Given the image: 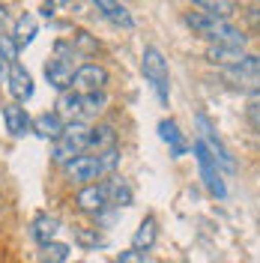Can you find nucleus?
<instances>
[{"label":"nucleus","mask_w":260,"mask_h":263,"mask_svg":"<svg viewBox=\"0 0 260 263\" xmlns=\"http://www.w3.org/2000/svg\"><path fill=\"white\" fill-rule=\"evenodd\" d=\"M102 185V192H105V200L111 203V206H129L135 192H132L129 180H123V177H111V180L99 182Z\"/></svg>","instance_id":"12"},{"label":"nucleus","mask_w":260,"mask_h":263,"mask_svg":"<svg viewBox=\"0 0 260 263\" xmlns=\"http://www.w3.org/2000/svg\"><path fill=\"white\" fill-rule=\"evenodd\" d=\"M245 117H248V126L260 135V102H251L248 111H245Z\"/></svg>","instance_id":"27"},{"label":"nucleus","mask_w":260,"mask_h":263,"mask_svg":"<svg viewBox=\"0 0 260 263\" xmlns=\"http://www.w3.org/2000/svg\"><path fill=\"white\" fill-rule=\"evenodd\" d=\"M6 69H9V63H6V57L0 54V81H6Z\"/></svg>","instance_id":"29"},{"label":"nucleus","mask_w":260,"mask_h":263,"mask_svg":"<svg viewBox=\"0 0 260 263\" xmlns=\"http://www.w3.org/2000/svg\"><path fill=\"white\" fill-rule=\"evenodd\" d=\"M197 129H200V141L207 144V149L212 153V159H215V164L221 167V171H228V174H233L236 171V162H233V156H230V149L225 147V141L218 138V132H215V126H212L210 120H207V114H197Z\"/></svg>","instance_id":"5"},{"label":"nucleus","mask_w":260,"mask_h":263,"mask_svg":"<svg viewBox=\"0 0 260 263\" xmlns=\"http://www.w3.org/2000/svg\"><path fill=\"white\" fill-rule=\"evenodd\" d=\"M63 117L57 114V111H45V114H39L36 120H33V132L42 138V141H57L60 138V132H63Z\"/></svg>","instance_id":"14"},{"label":"nucleus","mask_w":260,"mask_h":263,"mask_svg":"<svg viewBox=\"0 0 260 263\" xmlns=\"http://www.w3.org/2000/svg\"><path fill=\"white\" fill-rule=\"evenodd\" d=\"M245 21H248V27L260 36V6H248V9H245Z\"/></svg>","instance_id":"28"},{"label":"nucleus","mask_w":260,"mask_h":263,"mask_svg":"<svg viewBox=\"0 0 260 263\" xmlns=\"http://www.w3.org/2000/svg\"><path fill=\"white\" fill-rule=\"evenodd\" d=\"M117 263H146V254L138 248H126V251H120Z\"/></svg>","instance_id":"26"},{"label":"nucleus","mask_w":260,"mask_h":263,"mask_svg":"<svg viewBox=\"0 0 260 263\" xmlns=\"http://www.w3.org/2000/svg\"><path fill=\"white\" fill-rule=\"evenodd\" d=\"M75 93H78V90H75ZM78 96H81V120L99 117L108 108V93H78Z\"/></svg>","instance_id":"20"},{"label":"nucleus","mask_w":260,"mask_h":263,"mask_svg":"<svg viewBox=\"0 0 260 263\" xmlns=\"http://www.w3.org/2000/svg\"><path fill=\"white\" fill-rule=\"evenodd\" d=\"M75 203H78V210L87 215H99L105 206H108V200H105V192H102V185L93 182V185H81V192L75 197Z\"/></svg>","instance_id":"11"},{"label":"nucleus","mask_w":260,"mask_h":263,"mask_svg":"<svg viewBox=\"0 0 260 263\" xmlns=\"http://www.w3.org/2000/svg\"><path fill=\"white\" fill-rule=\"evenodd\" d=\"M159 135H162V141L171 147V156L174 159H179L182 153H185V138H182V132H179V126H177V120H162L159 123Z\"/></svg>","instance_id":"17"},{"label":"nucleus","mask_w":260,"mask_h":263,"mask_svg":"<svg viewBox=\"0 0 260 263\" xmlns=\"http://www.w3.org/2000/svg\"><path fill=\"white\" fill-rule=\"evenodd\" d=\"M6 84H9V93H12V99H15L18 105L33 96V78L21 63H9V69H6Z\"/></svg>","instance_id":"8"},{"label":"nucleus","mask_w":260,"mask_h":263,"mask_svg":"<svg viewBox=\"0 0 260 263\" xmlns=\"http://www.w3.org/2000/svg\"><path fill=\"white\" fill-rule=\"evenodd\" d=\"M57 230H60V218L57 215H36L33 218V239L39 242V246H48V242H54V236H57Z\"/></svg>","instance_id":"16"},{"label":"nucleus","mask_w":260,"mask_h":263,"mask_svg":"<svg viewBox=\"0 0 260 263\" xmlns=\"http://www.w3.org/2000/svg\"><path fill=\"white\" fill-rule=\"evenodd\" d=\"M221 81L233 87V90H243V93H260V75L257 72H248V69H221Z\"/></svg>","instance_id":"9"},{"label":"nucleus","mask_w":260,"mask_h":263,"mask_svg":"<svg viewBox=\"0 0 260 263\" xmlns=\"http://www.w3.org/2000/svg\"><path fill=\"white\" fill-rule=\"evenodd\" d=\"M3 123H6V132H9L12 138L27 135V132H30V126H33L27 108H21L18 102H12V105H6V108H3Z\"/></svg>","instance_id":"10"},{"label":"nucleus","mask_w":260,"mask_h":263,"mask_svg":"<svg viewBox=\"0 0 260 263\" xmlns=\"http://www.w3.org/2000/svg\"><path fill=\"white\" fill-rule=\"evenodd\" d=\"M66 177L69 182H75V185H93L96 180L105 177V167H102V159H99V153H84V156H75L72 162L63 164Z\"/></svg>","instance_id":"4"},{"label":"nucleus","mask_w":260,"mask_h":263,"mask_svg":"<svg viewBox=\"0 0 260 263\" xmlns=\"http://www.w3.org/2000/svg\"><path fill=\"white\" fill-rule=\"evenodd\" d=\"M99 159H102V167H105V177H108V174H114V167L120 164V149H117V147L105 149V153H99Z\"/></svg>","instance_id":"25"},{"label":"nucleus","mask_w":260,"mask_h":263,"mask_svg":"<svg viewBox=\"0 0 260 263\" xmlns=\"http://www.w3.org/2000/svg\"><path fill=\"white\" fill-rule=\"evenodd\" d=\"M90 135H93L90 123H66L60 138L54 141V162L66 164L75 156H84L90 149Z\"/></svg>","instance_id":"3"},{"label":"nucleus","mask_w":260,"mask_h":263,"mask_svg":"<svg viewBox=\"0 0 260 263\" xmlns=\"http://www.w3.org/2000/svg\"><path fill=\"white\" fill-rule=\"evenodd\" d=\"M117 147V129L111 123H99L93 126V135H90V149L93 153H105V149Z\"/></svg>","instance_id":"19"},{"label":"nucleus","mask_w":260,"mask_h":263,"mask_svg":"<svg viewBox=\"0 0 260 263\" xmlns=\"http://www.w3.org/2000/svg\"><path fill=\"white\" fill-rule=\"evenodd\" d=\"M141 72H144L146 84L153 87L156 99L162 105H168V99H171V72H168L164 54L156 45H146L144 48V54H141Z\"/></svg>","instance_id":"2"},{"label":"nucleus","mask_w":260,"mask_h":263,"mask_svg":"<svg viewBox=\"0 0 260 263\" xmlns=\"http://www.w3.org/2000/svg\"><path fill=\"white\" fill-rule=\"evenodd\" d=\"M111 81V75H108V69L99 63H84L75 69V75H72V90H78V93H105V87Z\"/></svg>","instance_id":"7"},{"label":"nucleus","mask_w":260,"mask_h":263,"mask_svg":"<svg viewBox=\"0 0 260 263\" xmlns=\"http://www.w3.org/2000/svg\"><path fill=\"white\" fill-rule=\"evenodd\" d=\"M75 242L84 248H99L102 246V236H99L96 230H90V228H78L75 230Z\"/></svg>","instance_id":"24"},{"label":"nucleus","mask_w":260,"mask_h":263,"mask_svg":"<svg viewBox=\"0 0 260 263\" xmlns=\"http://www.w3.org/2000/svg\"><path fill=\"white\" fill-rule=\"evenodd\" d=\"M3 24H6V9L0 6V30H3Z\"/></svg>","instance_id":"30"},{"label":"nucleus","mask_w":260,"mask_h":263,"mask_svg":"<svg viewBox=\"0 0 260 263\" xmlns=\"http://www.w3.org/2000/svg\"><path fill=\"white\" fill-rule=\"evenodd\" d=\"M197 6V12H207V15H215V18H228L233 15V0H192Z\"/></svg>","instance_id":"22"},{"label":"nucleus","mask_w":260,"mask_h":263,"mask_svg":"<svg viewBox=\"0 0 260 263\" xmlns=\"http://www.w3.org/2000/svg\"><path fill=\"white\" fill-rule=\"evenodd\" d=\"M42 260L45 263L69 260V246H63V242H48V246H42Z\"/></svg>","instance_id":"23"},{"label":"nucleus","mask_w":260,"mask_h":263,"mask_svg":"<svg viewBox=\"0 0 260 263\" xmlns=\"http://www.w3.org/2000/svg\"><path fill=\"white\" fill-rule=\"evenodd\" d=\"M192 149H195L197 164H200V177H203V185H207V189H210L215 197H228V185H225V180H221V167L215 164V159H212V153L207 149V144L197 138L195 144H192Z\"/></svg>","instance_id":"6"},{"label":"nucleus","mask_w":260,"mask_h":263,"mask_svg":"<svg viewBox=\"0 0 260 263\" xmlns=\"http://www.w3.org/2000/svg\"><path fill=\"white\" fill-rule=\"evenodd\" d=\"M185 24L203 36L210 45H230V48H245V33L230 24L228 18H215V15H207V12H189L185 15Z\"/></svg>","instance_id":"1"},{"label":"nucleus","mask_w":260,"mask_h":263,"mask_svg":"<svg viewBox=\"0 0 260 263\" xmlns=\"http://www.w3.org/2000/svg\"><path fill=\"white\" fill-rule=\"evenodd\" d=\"M156 236H159V224H156L153 215H146L144 221H141V228L135 230V236H132V248H138V251H150V248L156 246Z\"/></svg>","instance_id":"18"},{"label":"nucleus","mask_w":260,"mask_h":263,"mask_svg":"<svg viewBox=\"0 0 260 263\" xmlns=\"http://www.w3.org/2000/svg\"><path fill=\"white\" fill-rule=\"evenodd\" d=\"M248 54L245 48H230V45H210L207 48V63L218 66V69H233L243 63V57Z\"/></svg>","instance_id":"13"},{"label":"nucleus","mask_w":260,"mask_h":263,"mask_svg":"<svg viewBox=\"0 0 260 263\" xmlns=\"http://www.w3.org/2000/svg\"><path fill=\"white\" fill-rule=\"evenodd\" d=\"M93 3H96V9L108 18L111 24H120V27H135V18H132V12L123 6V3H120V0H93Z\"/></svg>","instance_id":"15"},{"label":"nucleus","mask_w":260,"mask_h":263,"mask_svg":"<svg viewBox=\"0 0 260 263\" xmlns=\"http://www.w3.org/2000/svg\"><path fill=\"white\" fill-rule=\"evenodd\" d=\"M33 36H36V18L33 15H21L15 21V30H12V42H15V48H27L33 42Z\"/></svg>","instance_id":"21"}]
</instances>
